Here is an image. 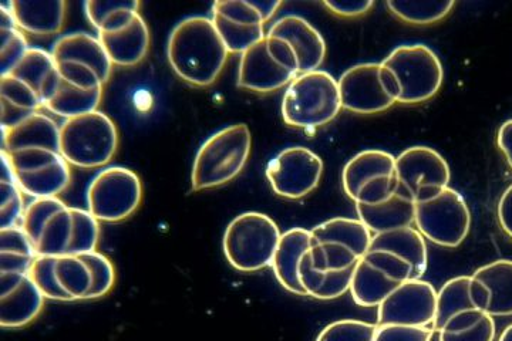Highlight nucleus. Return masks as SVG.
<instances>
[{
    "instance_id": "1",
    "label": "nucleus",
    "mask_w": 512,
    "mask_h": 341,
    "mask_svg": "<svg viewBox=\"0 0 512 341\" xmlns=\"http://www.w3.org/2000/svg\"><path fill=\"white\" fill-rule=\"evenodd\" d=\"M228 54L214 22L205 16L181 20L168 37L171 69L191 86L208 87L215 83L224 70Z\"/></svg>"
},
{
    "instance_id": "2",
    "label": "nucleus",
    "mask_w": 512,
    "mask_h": 341,
    "mask_svg": "<svg viewBox=\"0 0 512 341\" xmlns=\"http://www.w3.org/2000/svg\"><path fill=\"white\" fill-rule=\"evenodd\" d=\"M252 135L247 124H235L212 134L192 164L194 191L222 187L241 174L251 155Z\"/></svg>"
},
{
    "instance_id": "3",
    "label": "nucleus",
    "mask_w": 512,
    "mask_h": 341,
    "mask_svg": "<svg viewBox=\"0 0 512 341\" xmlns=\"http://www.w3.org/2000/svg\"><path fill=\"white\" fill-rule=\"evenodd\" d=\"M342 110L338 80L325 70L299 74L286 87L282 117L288 126L316 130L335 120Z\"/></svg>"
},
{
    "instance_id": "4",
    "label": "nucleus",
    "mask_w": 512,
    "mask_h": 341,
    "mask_svg": "<svg viewBox=\"0 0 512 341\" xmlns=\"http://www.w3.org/2000/svg\"><path fill=\"white\" fill-rule=\"evenodd\" d=\"M119 147L116 124L103 111L67 118L60 126V154L83 170L109 164Z\"/></svg>"
},
{
    "instance_id": "5",
    "label": "nucleus",
    "mask_w": 512,
    "mask_h": 341,
    "mask_svg": "<svg viewBox=\"0 0 512 341\" xmlns=\"http://www.w3.org/2000/svg\"><path fill=\"white\" fill-rule=\"evenodd\" d=\"M281 236L274 219L261 212H245L232 219L225 229V258L239 272H259L272 266Z\"/></svg>"
},
{
    "instance_id": "6",
    "label": "nucleus",
    "mask_w": 512,
    "mask_h": 341,
    "mask_svg": "<svg viewBox=\"0 0 512 341\" xmlns=\"http://www.w3.org/2000/svg\"><path fill=\"white\" fill-rule=\"evenodd\" d=\"M372 239V232L359 219H329L311 229L309 261L318 270L356 268L370 251Z\"/></svg>"
},
{
    "instance_id": "7",
    "label": "nucleus",
    "mask_w": 512,
    "mask_h": 341,
    "mask_svg": "<svg viewBox=\"0 0 512 341\" xmlns=\"http://www.w3.org/2000/svg\"><path fill=\"white\" fill-rule=\"evenodd\" d=\"M342 108L355 114H379L399 103V80L383 63H360L338 80Z\"/></svg>"
},
{
    "instance_id": "8",
    "label": "nucleus",
    "mask_w": 512,
    "mask_h": 341,
    "mask_svg": "<svg viewBox=\"0 0 512 341\" xmlns=\"http://www.w3.org/2000/svg\"><path fill=\"white\" fill-rule=\"evenodd\" d=\"M414 225L434 245L458 248L470 234V208L460 192L448 187L434 197L416 202Z\"/></svg>"
},
{
    "instance_id": "9",
    "label": "nucleus",
    "mask_w": 512,
    "mask_h": 341,
    "mask_svg": "<svg viewBox=\"0 0 512 341\" xmlns=\"http://www.w3.org/2000/svg\"><path fill=\"white\" fill-rule=\"evenodd\" d=\"M396 74L402 89L400 104H420L433 99L443 86V64L426 45L396 47L382 62Z\"/></svg>"
},
{
    "instance_id": "10",
    "label": "nucleus",
    "mask_w": 512,
    "mask_h": 341,
    "mask_svg": "<svg viewBox=\"0 0 512 341\" xmlns=\"http://www.w3.org/2000/svg\"><path fill=\"white\" fill-rule=\"evenodd\" d=\"M143 184L136 172L126 167L103 168L87 188V211L107 224L126 221L140 207Z\"/></svg>"
},
{
    "instance_id": "11",
    "label": "nucleus",
    "mask_w": 512,
    "mask_h": 341,
    "mask_svg": "<svg viewBox=\"0 0 512 341\" xmlns=\"http://www.w3.org/2000/svg\"><path fill=\"white\" fill-rule=\"evenodd\" d=\"M342 185L355 205L386 201L399 189L396 157L386 151H362L343 168Z\"/></svg>"
},
{
    "instance_id": "12",
    "label": "nucleus",
    "mask_w": 512,
    "mask_h": 341,
    "mask_svg": "<svg viewBox=\"0 0 512 341\" xmlns=\"http://www.w3.org/2000/svg\"><path fill=\"white\" fill-rule=\"evenodd\" d=\"M412 279L413 269L409 263L392 252L370 249L357 262L350 295L357 306L379 307L394 290Z\"/></svg>"
},
{
    "instance_id": "13",
    "label": "nucleus",
    "mask_w": 512,
    "mask_h": 341,
    "mask_svg": "<svg viewBox=\"0 0 512 341\" xmlns=\"http://www.w3.org/2000/svg\"><path fill=\"white\" fill-rule=\"evenodd\" d=\"M22 228L37 255H69L74 238L73 207L60 198L33 199L26 207Z\"/></svg>"
},
{
    "instance_id": "14",
    "label": "nucleus",
    "mask_w": 512,
    "mask_h": 341,
    "mask_svg": "<svg viewBox=\"0 0 512 341\" xmlns=\"http://www.w3.org/2000/svg\"><path fill=\"white\" fill-rule=\"evenodd\" d=\"M8 155L15 180L23 194L33 199L59 198L69 187L72 172L60 151L29 148Z\"/></svg>"
},
{
    "instance_id": "15",
    "label": "nucleus",
    "mask_w": 512,
    "mask_h": 341,
    "mask_svg": "<svg viewBox=\"0 0 512 341\" xmlns=\"http://www.w3.org/2000/svg\"><path fill=\"white\" fill-rule=\"evenodd\" d=\"M30 279L47 300H86L93 288V273L82 256H37Z\"/></svg>"
},
{
    "instance_id": "16",
    "label": "nucleus",
    "mask_w": 512,
    "mask_h": 341,
    "mask_svg": "<svg viewBox=\"0 0 512 341\" xmlns=\"http://www.w3.org/2000/svg\"><path fill=\"white\" fill-rule=\"evenodd\" d=\"M56 66L59 81L43 108L66 120L97 111L106 86L99 74L82 64L59 63Z\"/></svg>"
},
{
    "instance_id": "17",
    "label": "nucleus",
    "mask_w": 512,
    "mask_h": 341,
    "mask_svg": "<svg viewBox=\"0 0 512 341\" xmlns=\"http://www.w3.org/2000/svg\"><path fill=\"white\" fill-rule=\"evenodd\" d=\"M322 174V158L306 147L285 148L266 167V178L275 194L286 199H301L312 194Z\"/></svg>"
},
{
    "instance_id": "18",
    "label": "nucleus",
    "mask_w": 512,
    "mask_h": 341,
    "mask_svg": "<svg viewBox=\"0 0 512 341\" xmlns=\"http://www.w3.org/2000/svg\"><path fill=\"white\" fill-rule=\"evenodd\" d=\"M399 187L414 201H424L448 188L451 171L443 155L424 145L407 148L396 157Z\"/></svg>"
},
{
    "instance_id": "19",
    "label": "nucleus",
    "mask_w": 512,
    "mask_h": 341,
    "mask_svg": "<svg viewBox=\"0 0 512 341\" xmlns=\"http://www.w3.org/2000/svg\"><path fill=\"white\" fill-rule=\"evenodd\" d=\"M437 310V290L430 282L412 279L394 290L377 307V326L434 327Z\"/></svg>"
},
{
    "instance_id": "20",
    "label": "nucleus",
    "mask_w": 512,
    "mask_h": 341,
    "mask_svg": "<svg viewBox=\"0 0 512 341\" xmlns=\"http://www.w3.org/2000/svg\"><path fill=\"white\" fill-rule=\"evenodd\" d=\"M211 19L229 53L242 54L265 39L266 22L254 0H218Z\"/></svg>"
},
{
    "instance_id": "21",
    "label": "nucleus",
    "mask_w": 512,
    "mask_h": 341,
    "mask_svg": "<svg viewBox=\"0 0 512 341\" xmlns=\"http://www.w3.org/2000/svg\"><path fill=\"white\" fill-rule=\"evenodd\" d=\"M42 295L29 275L0 273V326L22 329L35 322L43 307Z\"/></svg>"
},
{
    "instance_id": "22",
    "label": "nucleus",
    "mask_w": 512,
    "mask_h": 341,
    "mask_svg": "<svg viewBox=\"0 0 512 341\" xmlns=\"http://www.w3.org/2000/svg\"><path fill=\"white\" fill-rule=\"evenodd\" d=\"M298 76L295 70L276 59L269 50L265 36V39L241 54L237 84L241 89L255 93H271L289 86Z\"/></svg>"
},
{
    "instance_id": "23",
    "label": "nucleus",
    "mask_w": 512,
    "mask_h": 341,
    "mask_svg": "<svg viewBox=\"0 0 512 341\" xmlns=\"http://www.w3.org/2000/svg\"><path fill=\"white\" fill-rule=\"evenodd\" d=\"M266 35L284 40L298 62L299 74L316 72L325 62V39L301 16L289 15L276 20Z\"/></svg>"
},
{
    "instance_id": "24",
    "label": "nucleus",
    "mask_w": 512,
    "mask_h": 341,
    "mask_svg": "<svg viewBox=\"0 0 512 341\" xmlns=\"http://www.w3.org/2000/svg\"><path fill=\"white\" fill-rule=\"evenodd\" d=\"M488 305H490V292L473 275L450 279L437 292L434 330L439 333L451 317L466 310L480 309L487 313Z\"/></svg>"
},
{
    "instance_id": "25",
    "label": "nucleus",
    "mask_w": 512,
    "mask_h": 341,
    "mask_svg": "<svg viewBox=\"0 0 512 341\" xmlns=\"http://www.w3.org/2000/svg\"><path fill=\"white\" fill-rule=\"evenodd\" d=\"M50 53H52L56 64H82L99 74L104 84L109 83L111 72H113V63L110 62L99 37L86 32L69 33V35L60 36L53 43Z\"/></svg>"
},
{
    "instance_id": "26",
    "label": "nucleus",
    "mask_w": 512,
    "mask_h": 341,
    "mask_svg": "<svg viewBox=\"0 0 512 341\" xmlns=\"http://www.w3.org/2000/svg\"><path fill=\"white\" fill-rule=\"evenodd\" d=\"M357 219L367 226L373 235L396 231L414 225L416 201L399 187L396 192L376 205H356Z\"/></svg>"
},
{
    "instance_id": "27",
    "label": "nucleus",
    "mask_w": 512,
    "mask_h": 341,
    "mask_svg": "<svg viewBox=\"0 0 512 341\" xmlns=\"http://www.w3.org/2000/svg\"><path fill=\"white\" fill-rule=\"evenodd\" d=\"M2 130V151L16 153V151L29 150V148H50L60 151V126L47 114H32L20 121L18 126Z\"/></svg>"
},
{
    "instance_id": "28",
    "label": "nucleus",
    "mask_w": 512,
    "mask_h": 341,
    "mask_svg": "<svg viewBox=\"0 0 512 341\" xmlns=\"http://www.w3.org/2000/svg\"><path fill=\"white\" fill-rule=\"evenodd\" d=\"M311 249V231L292 228L282 234L276 248L272 269L279 285L296 296H306L299 282V265L303 256Z\"/></svg>"
},
{
    "instance_id": "29",
    "label": "nucleus",
    "mask_w": 512,
    "mask_h": 341,
    "mask_svg": "<svg viewBox=\"0 0 512 341\" xmlns=\"http://www.w3.org/2000/svg\"><path fill=\"white\" fill-rule=\"evenodd\" d=\"M97 37L113 66H137L146 59L150 49V30L141 15L123 29L117 32L99 33Z\"/></svg>"
},
{
    "instance_id": "30",
    "label": "nucleus",
    "mask_w": 512,
    "mask_h": 341,
    "mask_svg": "<svg viewBox=\"0 0 512 341\" xmlns=\"http://www.w3.org/2000/svg\"><path fill=\"white\" fill-rule=\"evenodd\" d=\"M10 12L22 32L37 36H52L62 32L66 22V2H25L10 0Z\"/></svg>"
},
{
    "instance_id": "31",
    "label": "nucleus",
    "mask_w": 512,
    "mask_h": 341,
    "mask_svg": "<svg viewBox=\"0 0 512 341\" xmlns=\"http://www.w3.org/2000/svg\"><path fill=\"white\" fill-rule=\"evenodd\" d=\"M370 249L392 252L409 263L414 279H423L429 263L426 239L413 226L373 235Z\"/></svg>"
},
{
    "instance_id": "32",
    "label": "nucleus",
    "mask_w": 512,
    "mask_h": 341,
    "mask_svg": "<svg viewBox=\"0 0 512 341\" xmlns=\"http://www.w3.org/2000/svg\"><path fill=\"white\" fill-rule=\"evenodd\" d=\"M309 252V251H308ZM353 269L318 270L313 268L309 255L303 256L299 265V282L306 296L318 300H335L350 292Z\"/></svg>"
},
{
    "instance_id": "33",
    "label": "nucleus",
    "mask_w": 512,
    "mask_h": 341,
    "mask_svg": "<svg viewBox=\"0 0 512 341\" xmlns=\"http://www.w3.org/2000/svg\"><path fill=\"white\" fill-rule=\"evenodd\" d=\"M490 292L487 313L493 317L512 316V261L488 263L473 273Z\"/></svg>"
},
{
    "instance_id": "34",
    "label": "nucleus",
    "mask_w": 512,
    "mask_h": 341,
    "mask_svg": "<svg viewBox=\"0 0 512 341\" xmlns=\"http://www.w3.org/2000/svg\"><path fill=\"white\" fill-rule=\"evenodd\" d=\"M37 256L35 245L22 226L0 229V273L29 275Z\"/></svg>"
},
{
    "instance_id": "35",
    "label": "nucleus",
    "mask_w": 512,
    "mask_h": 341,
    "mask_svg": "<svg viewBox=\"0 0 512 341\" xmlns=\"http://www.w3.org/2000/svg\"><path fill=\"white\" fill-rule=\"evenodd\" d=\"M140 2L136 0H89L84 3V13L97 33H111L130 25L140 15Z\"/></svg>"
},
{
    "instance_id": "36",
    "label": "nucleus",
    "mask_w": 512,
    "mask_h": 341,
    "mask_svg": "<svg viewBox=\"0 0 512 341\" xmlns=\"http://www.w3.org/2000/svg\"><path fill=\"white\" fill-rule=\"evenodd\" d=\"M440 341H494V317L480 309L451 317L439 332Z\"/></svg>"
},
{
    "instance_id": "37",
    "label": "nucleus",
    "mask_w": 512,
    "mask_h": 341,
    "mask_svg": "<svg viewBox=\"0 0 512 341\" xmlns=\"http://www.w3.org/2000/svg\"><path fill=\"white\" fill-rule=\"evenodd\" d=\"M387 9L412 25H433L448 16L456 3L454 2H387Z\"/></svg>"
},
{
    "instance_id": "38",
    "label": "nucleus",
    "mask_w": 512,
    "mask_h": 341,
    "mask_svg": "<svg viewBox=\"0 0 512 341\" xmlns=\"http://www.w3.org/2000/svg\"><path fill=\"white\" fill-rule=\"evenodd\" d=\"M26 207L23 191L16 180H0V229L22 226Z\"/></svg>"
},
{
    "instance_id": "39",
    "label": "nucleus",
    "mask_w": 512,
    "mask_h": 341,
    "mask_svg": "<svg viewBox=\"0 0 512 341\" xmlns=\"http://www.w3.org/2000/svg\"><path fill=\"white\" fill-rule=\"evenodd\" d=\"M74 238L69 255L80 256L97 251L100 242V221L89 211L73 208Z\"/></svg>"
},
{
    "instance_id": "40",
    "label": "nucleus",
    "mask_w": 512,
    "mask_h": 341,
    "mask_svg": "<svg viewBox=\"0 0 512 341\" xmlns=\"http://www.w3.org/2000/svg\"><path fill=\"white\" fill-rule=\"evenodd\" d=\"M377 324L362 320H339L319 333L316 341H375Z\"/></svg>"
},
{
    "instance_id": "41",
    "label": "nucleus",
    "mask_w": 512,
    "mask_h": 341,
    "mask_svg": "<svg viewBox=\"0 0 512 341\" xmlns=\"http://www.w3.org/2000/svg\"><path fill=\"white\" fill-rule=\"evenodd\" d=\"M93 273V288L86 300L100 299L109 295L116 283V270L113 263L103 253L94 251L80 255Z\"/></svg>"
},
{
    "instance_id": "42",
    "label": "nucleus",
    "mask_w": 512,
    "mask_h": 341,
    "mask_svg": "<svg viewBox=\"0 0 512 341\" xmlns=\"http://www.w3.org/2000/svg\"><path fill=\"white\" fill-rule=\"evenodd\" d=\"M29 49L28 39L19 27L0 30V77L8 74Z\"/></svg>"
},
{
    "instance_id": "43",
    "label": "nucleus",
    "mask_w": 512,
    "mask_h": 341,
    "mask_svg": "<svg viewBox=\"0 0 512 341\" xmlns=\"http://www.w3.org/2000/svg\"><path fill=\"white\" fill-rule=\"evenodd\" d=\"M434 333H436L434 327L383 324V326H377L375 341H431Z\"/></svg>"
},
{
    "instance_id": "44",
    "label": "nucleus",
    "mask_w": 512,
    "mask_h": 341,
    "mask_svg": "<svg viewBox=\"0 0 512 341\" xmlns=\"http://www.w3.org/2000/svg\"><path fill=\"white\" fill-rule=\"evenodd\" d=\"M323 6L335 15L342 16V18H357V16L366 15L375 6V2H372V0H359V2L329 0V2H323Z\"/></svg>"
},
{
    "instance_id": "45",
    "label": "nucleus",
    "mask_w": 512,
    "mask_h": 341,
    "mask_svg": "<svg viewBox=\"0 0 512 341\" xmlns=\"http://www.w3.org/2000/svg\"><path fill=\"white\" fill-rule=\"evenodd\" d=\"M498 221L505 234L512 239V184L505 189L498 204Z\"/></svg>"
},
{
    "instance_id": "46",
    "label": "nucleus",
    "mask_w": 512,
    "mask_h": 341,
    "mask_svg": "<svg viewBox=\"0 0 512 341\" xmlns=\"http://www.w3.org/2000/svg\"><path fill=\"white\" fill-rule=\"evenodd\" d=\"M497 144L512 170V120L505 121L498 130Z\"/></svg>"
},
{
    "instance_id": "47",
    "label": "nucleus",
    "mask_w": 512,
    "mask_h": 341,
    "mask_svg": "<svg viewBox=\"0 0 512 341\" xmlns=\"http://www.w3.org/2000/svg\"><path fill=\"white\" fill-rule=\"evenodd\" d=\"M254 3L259 12H261L265 22H269V20L274 18L275 13L278 12V9L282 6V2H262V0L255 2L254 0Z\"/></svg>"
},
{
    "instance_id": "48",
    "label": "nucleus",
    "mask_w": 512,
    "mask_h": 341,
    "mask_svg": "<svg viewBox=\"0 0 512 341\" xmlns=\"http://www.w3.org/2000/svg\"><path fill=\"white\" fill-rule=\"evenodd\" d=\"M498 341H512V324L510 326L505 327L503 333H501L500 339Z\"/></svg>"
}]
</instances>
